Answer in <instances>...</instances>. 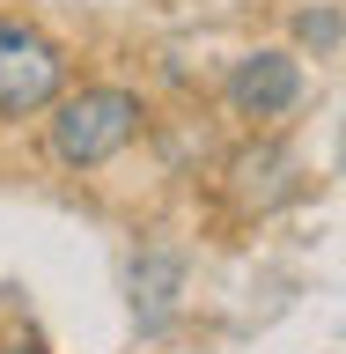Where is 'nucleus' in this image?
Listing matches in <instances>:
<instances>
[{
  "mask_svg": "<svg viewBox=\"0 0 346 354\" xmlns=\"http://www.w3.org/2000/svg\"><path fill=\"white\" fill-rule=\"evenodd\" d=\"M177 281H184V266L170 259V251H155L140 273H133V303H148V325L170 310V295H177Z\"/></svg>",
  "mask_w": 346,
  "mask_h": 354,
  "instance_id": "nucleus-4",
  "label": "nucleus"
},
{
  "mask_svg": "<svg viewBox=\"0 0 346 354\" xmlns=\"http://www.w3.org/2000/svg\"><path fill=\"white\" fill-rule=\"evenodd\" d=\"M140 96L118 82H88L74 88V96H59L52 104V155H59L66 170H96V162H110V155L133 148V133H140Z\"/></svg>",
  "mask_w": 346,
  "mask_h": 354,
  "instance_id": "nucleus-1",
  "label": "nucleus"
},
{
  "mask_svg": "<svg viewBox=\"0 0 346 354\" xmlns=\"http://www.w3.org/2000/svg\"><path fill=\"white\" fill-rule=\"evenodd\" d=\"M295 37L309 44V52H317V59H331V52H339V8H302V15H295Z\"/></svg>",
  "mask_w": 346,
  "mask_h": 354,
  "instance_id": "nucleus-5",
  "label": "nucleus"
},
{
  "mask_svg": "<svg viewBox=\"0 0 346 354\" xmlns=\"http://www.w3.org/2000/svg\"><path fill=\"white\" fill-rule=\"evenodd\" d=\"M229 104L243 118H280V111L302 104V66L295 52H251V59L229 66Z\"/></svg>",
  "mask_w": 346,
  "mask_h": 354,
  "instance_id": "nucleus-3",
  "label": "nucleus"
},
{
  "mask_svg": "<svg viewBox=\"0 0 346 354\" xmlns=\"http://www.w3.org/2000/svg\"><path fill=\"white\" fill-rule=\"evenodd\" d=\"M66 96V52L37 22L0 15V118H37Z\"/></svg>",
  "mask_w": 346,
  "mask_h": 354,
  "instance_id": "nucleus-2",
  "label": "nucleus"
}]
</instances>
